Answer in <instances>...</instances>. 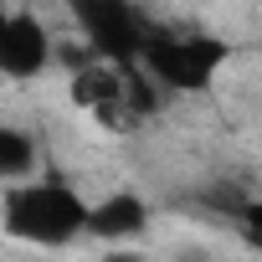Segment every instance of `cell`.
<instances>
[{
  "label": "cell",
  "instance_id": "cell-6",
  "mask_svg": "<svg viewBox=\"0 0 262 262\" xmlns=\"http://www.w3.org/2000/svg\"><path fill=\"white\" fill-rule=\"evenodd\" d=\"M41 170H47V165H41L36 134L21 128V123H6V128H0V175H6V185H11V180H31V175H41Z\"/></svg>",
  "mask_w": 262,
  "mask_h": 262
},
{
  "label": "cell",
  "instance_id": "cell-3",
  "mask_svg": "<svg viewBox=\"0 0 262 262\" xmlns=\"http://www.w3.org/2000/svg\"><path fill=\"white\" fill-rule=\"evenodd\" d=\"M67 11H72L77 36L88 41L93 57L139 67V57H144V47L155 36V21L134 0H67Z\"/></svg>",
  "mask_w": 262,
  "mask_h": 262
},
{
  "label": "cell",
  "instance_id": "cell-4",
  "mask_svg": "<svg viewBox=\"0 0 262 262\" xmlns=\"http://www.w3.org/2000/svg\"><path fill=\"white\" fill-rule=\"evenodd\" d=\"M52 62H57V41L47 21L26 6H11L0 16V72L11 82H31V77H47Z\"/></svg>",
  "mask_w": 262,
  "mask_h": 262
},
{
  "label": "cell",
  "instance_id": "cell-1",
  "mask_svg": "<svg viewBox=\"0 0 262 262\" xmlns=\"http://www.w3.org/2000/svg\"><path fill=\"white\" fill-rule=\"evenodd\" d=\"M0 221L11 242L62 252L72 242H93V195H82L62 170H41L31 180H11L0 195Z\"/></svg>",
  "mask_w": 262,
  "mask_h": 262
},
{
  "label": "cell",
  "instance_id": "cell-7",
  "mask_svg": "<svg viewBox=\"0 0 262 262\" xmlns=\"http://www.w3.org/2000/svg\"><path fill=\"white\" fill-rule=\"evenodd\" d=\"M226 221L236 226V236H242L252 252H262V195H236V201L226 206Z\"/></svg>",
  "mask_w": 262,
  "mask_h": 262
},
{
  "label": "cell",
  "instance_id": "cell-5",
  "mask_svg": "<svg viewBox=\"0 0 262 262\" xmlns=\"http://www.w3.org/2000/svg\"><path fill=\"white\" fill-rule=\"evenodd\" d=\"M149 231V201L139 190H108V195H93V242H108V247H123Z\"/></svg>",
  "mask_w": 262,
  "mask_h": 262
},
{
  "label": "cell",
  "instance_id": "cell-2",
  "mask_svg": "<svg viewBox=\"0 0 262 262\" xmlns=\"http://www.w3.org/2000/svg\"><path fill=\"white\" fill-rule=\"evenodd\" d=\"M236 47L216 31H201V26H155L139 67L149 72V82L160 93H175V98H195L206 88H216V77L231 67Z\"/></svg>",
  "mask_w": 262,
  "mask_h": 262
}]
</instances>
